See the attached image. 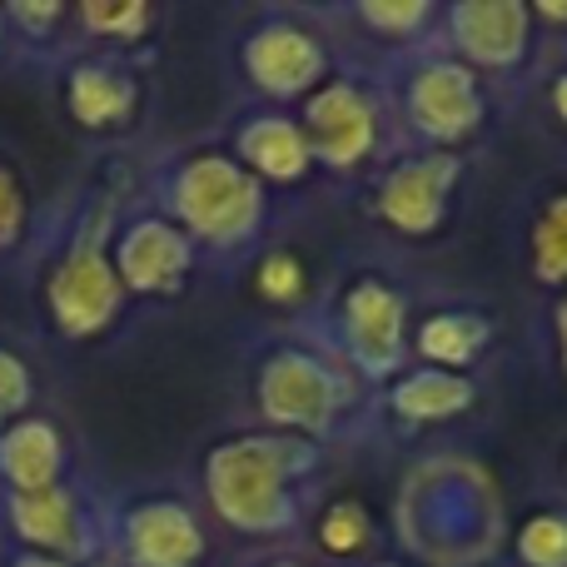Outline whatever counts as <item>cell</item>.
Wrapping results in <instances>:
<instances>
[{"label":"cell","mask_w":567,"mask_h":567,"mask_svg":"<svg viewBox=\"0 0 567 567\" xmlns=\"http://www.w3.org/2000/svg\"><path fill=\"white\" fill-rule=\"evenodd\" d=\"M189 239L169 219H140L115 245V279L130 293H165L185 279Z\"/></svg>","instance_id":"8"},{"label":"cell","mask_w":567,"mask_h":567,"mask_svg":"<svg viewBox=\"0 0 567 567\" xmlns=\"http://www.w3.org/2000/svg\"><path fill=\"white\" fill-rule=\"evenodd\" d=\"M528 6L518 0H468L449 10V30L458 35V50L478 65H518L528 50Z\"/></svg>","instance_id":"10"},{"label":"cell","mask_w":567,"mask_h":567,"mask_svg":"<svg viewBox=\"0 0 567 567\" xmlns=\"http://www.w3.org/2000/svg\"><path fill=\"white\" fill-rule=\"evenodd\" d=\"M245 65H249V75H255V85L269 90V95H303V90L323 75V50H319V40L303 35V30L269 25L249 40Z\"/></svg>","instance_id":"11"},{"label":"cell","mask_w":567,"mask_h":567,"mask_svg":"<svg viewBox=\"0 0 567 567\" xmlns=\"http://www.w3.org/2000/svg\"><path fill=\"white\" fill-rule=\"evenodd\" d=\"M303 140L329 165H339V169L359 165L373 150V105L363 100V90L343 85V80L313 90L309 115H303Z\"/></svg>","instance_id":"6"},{"label":"cell","mask_w":567,"mask_h":567,"mask_svg":"<svg viewBox=\"0 0 567 567\" xmlns=\"http://www.w3.org/2000/svg\"><path fill=\"white\" fill-rule=\"evenodd\" d=\"M284 567H289V563H284Z\"/></svg>","instance_id":"33"},{"label":"cell","mask_w":567,"mask_h":567,"mask_svg":"<svg viewBox=\"0 0 567 567\" xmlns=\"http://www.w3.org/2000/svg\"><path fill=\"white\" fill-rule=\"evenodd\" d=\"M533 269L543 284H567V195H558L533 225Z\"/></svg>","instance_id":"19"},{"label":"cell","mask_w":567,"mask_h":567,"mask_svg":"<svg viewBox=\"0 0 567 567\" xmlns=\"http://www.w3.org/2000/svg\"><path fill=\"white\" fill-rule=\"evenodd\" d=\"M319 538H323V548H333V553H353L369 538V518H363L359 503H333V508L323 513Z\"/></svg>","instance_id":"21"},{"label":"cell","mask_w":567,"mask_h":567,"mask_svg":"<svg viewBox=\"0 0 567 567\" xmlns=\"http://www.w3.org/2000/svg\"><path fill=\"white\" fill-rule=\"evenodd\" d=\"M239 155H245V169L269 179H299L309 169L313 150L303 140V125L284 115H265V120H249L245 135H239Z\"/></svg>","instance_id":"15"},{"label":"cell","mask_w":567,"mask_h":567,"mask_svg":"<svg viewBox=\"0 0 567 567\" xmlns=\"http://www.w3.org/2000/svg\"><path fill=\"white\" fill-rule=\"evenodd\" d=\"M343 329L369 373H393L403 359V299L379 279L353 284L343 303Z\"/></svg>","instance_id":"9"},{"label":"cell","mask_w":567,"mask_h":567,"mask_svg":"<svg viewBox=\"0 0 567 567\" xmlns=\"http://www.w3.org/2000/svg\"><path fill=\"white\" fill-rule=\"evenodd\" d=\"M120 299H125V289H120V279H115V265H110L95 245H80L75 255L55 269V279H50V313H55V323L65 333H75V339L105 329L120 313Z\"/></svg>","instance_id":"3"},{"label":"cell","mask_w":567,"mask_h":567,"mask_svg":"<svg viewBox=\"0 0 567 567\" xmlns=\"http://www.w3.org/2000/svg\"><path fill=\"white\" fill-rule=\"evenodd\" d=\"M85 25L100 35H140L150 25V6L125 0V6H85Z\"/></svg>","instance_id":"22"},{"label":"cell","mask_w":567,"mask_h":567,"mask_svg":"<svg viewBox=\"0 0 567 567\" xmlns=\"http://www.w3.org/2000/svg\"><path fill=\"white\" fill-rule=\"evenodd\" d=\"M65 100H70V115L85 130H110L120 120H130V110H135V80L115 65H80L70 75Z\"/></svg>","instance_id":"16"},{"label":"cell","mask_w":567,"mask_h":567,"mask_svg":"<svg viewBox=\"0 0 567 567\" xmlns=\"http://www.w3.org/2000/svg\"><path fill=\"white\" fill-rule=\"evenodd\" d=\"M458 185V159L453 155H423L399 165L379 189V209L403 235H433L449 215V195Z\"/></svg>","instance_id":"5"},{"label":"cell","mask_w":567,"mask_h":567,"mask_svg":"<svg viewBox=\"0 0 567 567\" xmlns=\"http://www.w3.org/2000/svg\"><path fill=\"white\" fill-rule=\"evenodd\" d=\"M518 558L528 567H567V518L563 513H538L518 533Z\"/></svg>","instance_id":"20"},{"label":"cell","mask_w":567,"mask_h":567,"mask_svg":"<svg viewBox=\"0 0 567 567\" xmlns=\"http://www.w3.org/2000/svg\"><path fill=\"white\" fill-rule=\"evenodd\" d=\"M309 453L284 439H235L209 453V503L225 523L245 533H275L293 523L289 473L303 468Z\"/></svg>","instance_id":"1"},{"label":"cell","mask_w":567,"mask_h":567,"mask_svg":"<svg viewBox=\"0 0 567 567\" xmlns=\"http://www.w3.org/2000/svg\"><path fill=\"white\" fill-rule=\"evenodd\" d=\"M25 399H30V373H25V363H20L16 353L0 349V419H10L16 409H25Z\"/></svg>","instance_id":"24"},{"label":"cell","mask_w":567,"mask_h":567,"mask_svg":"<svg viewBox=\"0 0 567 567\" xmlns=\"http://www.w3.org/2000/svg\"><path fill=\"white\" fill-rule=\"evenodd\" d=\"M55 16L60 6H10V20H20V25H50Z\"/></svg>","instance_id":"27"},{"label":"cell","mask_w":567,"mask_h":567,"mask_svg":"<svg viewBox=\"0 0 567 567\" xmlns=\"http://www.w3.org/2000/svg\"><path fill=\"white\" fill-rule=\"evenodd\" d=\"M20 225H25V195H20L16 175L0 165V245H16Z\"/></svg>","instance_id":"25"},{"label":"cell","mask_w":567,"mask_h":567,"mask_svg":"<svg viewBox=\"0 0 567 567\" xmlns=\"http://www.w3.org/2000/svg\"><path fill=\"white\" fill-rule=\"evenodd\" d=\"M0 25H6V10H0Z\"/></svg>","instance_id":"32"},{"label":"cell","mask_w":567,"mask_h":567,"mask_svg":"<svg viewBox=\"0 0 567 567\" xmlns=\"http://www.w3.org/2000/svg\"><path fill=\"white\" fill-rule=\"evenodd\" d=\"M0 473L16 493L60 488V433L45 419H25L0 433Z\"/></svg>","instance_id":"13"},{"label":"cell","mask_w":567,"mask_h":567,"mask_svg":"<svg viewBox=\"0 0 567 567\" xmlns=\"http://www.w3.org/2000/svg\"><path fill=\"white\" fill-rule=\"evenodd\" d=\"M16 567H65V563H60V558H40V553H35V558H20Z\"/></svg>","instance_id":"30"},{"label":"cell","mask_w":567,"mask_h":567,"mask_svg":"<svg viewBox=\"0 0 567 567\" xmlns=\"http://www.w3.org/2000/svg\"><path fill=\"white\" fill-rule=\"evenodd\" d=\"M175 209L199 239L209 245H239L255 235L265 195L245 165L225 155H195L175 175Z\"/></svg>","instance_id":"2"},{"label":"cell","mask_w":567,"mask_h":567,"mask_svg":"<svg viewBox=\"0 0 567 567\" xmlns=\"http://www.w3.org/2000/svg\"><path fill=\"white\" fill-rule=\"evenodd\" d=\"M359 16L369 20L373 30H389V35H399V30L419 25V20L429 16V6H423V0H409V6H363Z\"/></svg>","instance_id":"26"},{"label":"cell","mask_w":567,"mask_h":567,"mask_svg":"<svg viewBox=\"0 0 567 567\" xmlns=\"http://www.w3.org/2000/svg\"><path fill=\"white\" fill-rule=\"evenodd\" d=\"M488 343V323L478 313H433L419 329V353L433 359L439 369H463L478 359V349Z\"/></svg>","instance_id":"18"},{"label":"cell","mask_w":567,"mask_h":567,"mask_svg":"<svg viewBox=\"0 0 567 567\" xmlns=\"http://www.w3.org/2000/svg\"><path fill=\"white\" fill-rule=\"evenodd\" d=\"M10 518H16V533L25 543H35L40 558H65V553L85 548V528H80V513L70 503L65 488H45V493H16L10 498Z\"/></svg>","instance_id":"14"},{"label":"cell","mask_w":567,"mask_h":567,"mask_svg":"<svg viewBox=\"0 0 567 567\" xmlns=\"http://www.w3.org/2000/svg\"><path fill=\"white\" fill-rule=\"evenodd\" d=\"M125 538L140 567H195L199 553H205L199 523L179 503H145V508H135L125 523Z\"/></svg>","instance_id":"12"},{"label":"cell","mask_w":567,"mask_h":567,"mask_svg":"<svg viewBox=\"0 0 567 567\" xmlns=\"http://www.w3.org/2000/svg\"><path fill=\"white\" fill-rule=\"evenodd\" d=\"M553 110L567 120V75H558V85H553Z\"/></svg>","instance_id":"29"},{"label":"cell","mask_w":567,"mask_h":567,"mask_svg":"<svg viewBox=\"0 0 567 567\" xmlns=\"http://www.w3.org/2000/svg\"><path fill=\"white\" fill-rule=\"evenodd\" d=\"M538 16H548V20H567V6H543Z\"/></svg>","instance_id":"31"},{"label":"cell","mask_w":567,"mask_h":567,"mask_svg":"<svg viewBox=\"0 0 567 567\" xmlns=\"http://www.w3.org/2000/svg\"><path fill=\"white\" fill-rule=\"evenodd\" d=\"M259 399H265V413L275 423L319 433L329 429L333 409H339V383L309 353H275L265 363V379H259Z\"/></svg>","instance_id":"4"},{"label":"cell","mask_w":567,"mask_h":567,"mask_svg":"<svg viewBox=\"0 0 567 567\" xmlns=\"http://www.w3.org/2000/svg\"><path fill=\"white\" fill-rule=\"evenodd\" d=\"M558 353H563V369H567V299L558 303Z\"/></svg>","instance_id":"28"},{"label":"cell","mask_w":567,"mask_h":567,"mask_svg":"<svg viewBox=\"0 0 567 567\" xmlns=\"http://www.w3.org/2000/svg\"><path fill=\"white\" fill-rule=\"evenodd\" d=\"M259 289H265L269 299H299V293H303V269H299V259L269 255L265 265H259Z\"/></svg>","instance_id":"23"},{"label":"cell","mask_w":567,"mask_h":567,"mask_svg":"<svg viewBox=\"0 0 567 567\" xmlns=\"http://www.w3.org/2000/svg\"><path fill=\"white\" fill-rule=\"evenodd\" d=\"M473 403V389L449 369H419L393 389V409L403 419H449V413L468 409Z\"/></svg>","instance_id":"17"},{"label":"cell","mask_w":567,"mask_h":567,"mask_svg":"<svg viewBox=\"0 0 567 567\" xmlns=\"http://www.w3.org/2000/svg\"><path fill=\"white\" fill-rule=\"evenodd\" d=\"M409 115H413V125L433 140L468 135V130L483 120V95H478L473 70L449 65V60L419 70L409 85Z\"/></svg>","instance_id":"7"}]
</instances>
